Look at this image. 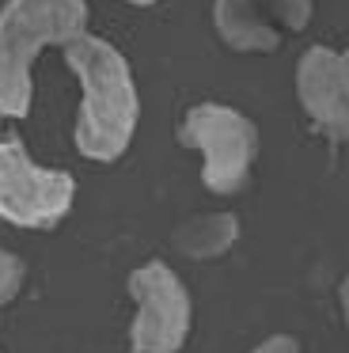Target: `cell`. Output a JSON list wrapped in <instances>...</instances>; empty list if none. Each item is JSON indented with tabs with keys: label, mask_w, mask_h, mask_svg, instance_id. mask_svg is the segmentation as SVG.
Listing matches in <instances>:
<instances>
[{
	"label": "cell",
	"mask_w": 349,
	"mask_h": 353,
	"mask_svg": "<svg viewBox=\"0 0 349 353\" xmlns=\"http://www.w3.org/2000/svg\"><path fill=\"white\" fill-rule=\"evenodd\" d=\"M23 281H27V262L15 251H4V247H0V307L19 296Z\"/></svg>",
	"instance_id": "9c48e42d"
},
{
	"label": "cell",
	"mask_w": 349,
	"mask_h": 353,
	"mask_svg": "<svg viewBox=\"0 0 349 353\" xmlns=\"http://www.w3.org/2000/svg\"><path fill=\"white\" fill-rule=\"evenodd\" d=\"M129 296L137 304L129 345L133 353H179L190 338L194 304L182 277L163 259L141 262L129 274Z\"/></svg>",
	"instance_id": "5b68a950"
},
{
	"label": "cell",
	"mask_w": 349,
	"mask_h": 353,
	"mask_svg": "<svg viewBox=\"0 0 349 353\" xmlns=\"http://www.w3.org/2000/svg\"><path fill=\"white\" fill-rule=\"evenodd\" d=\"M179 145L201 156V186L209 194H239L258 160V125L228 103H194L179 125Z\"/></svg>",
	"instance_id": "3957f363"
},
{
	"label": "cell",
	"mask_w": 349,
	"mask_h": 353,
	"mask_svg": "<svg viewBox=\"0 0 349 353\" xmlns=\"http://www.w3.org/2000/svg\"><path fill=\"white\" fill-rule=\"evenodd\" d=\"M250 353H303L300 342H296L292 334H270L266 342H258Z\"/></svg>",
	"instance_id": "30bf717a"
},
{
	"label": "cell",
	"mask_w": 349,
	"mask_h": 353,
	"mask_svg": "<svg viewBox=\"0 0 349 353\" xmlns=\"http://www.w3.org/2000/svg\"><path fill=\"white\" fill-rule=\"evenodd\" d=\"M239 232H243V224L235 213H197L186 224L174 228V247L186 259L209 262V259H220V254L232 251Z\"/></svg>",
	"instance_id": "ba28073f"
},
{
	"label": "cell",
	"mask_w": 349,
	"mask_h": 353,
	"mask_svg": "<svg viewBox=\"0 0 349 353\" xmlns=\"http://www.w3.org/2000/svg\"><path fill=\"white\" fill-rule=\"evenodd\" d=\"M88 34V0H8L0 8V114L27 118L34 57Z\"/></svg>",
	"instance_id": "7a4b0ae2"
},
{
	"label": "cell",
	"mask_w": 349,
	"mask_h": 353,
	"mask_svg": "<svg viewBox=\"0 0 349 353\" xmlns=\"http://www.w3.org/2000/svg\"><path fill=\"white\" fill-rule=\"evenodd\" d=\"M65 61L80 80V110H76V152L91 163H114L129 152L137 122H141V95L121 50L106 39L80 34L65 46Z\"/></svg>",
	"instance_id": "6da1fadb"
},
{
	"label": "cell",
	"mask_w": 349,
	"mask_h": 353,
	"mask_svg": "<svg viewBox=\"0 0 349 353\" xmlns=\"http://www.w3.org/2000/svg\"><path fill=\"white\" fill-rule=\"evenodd\" d=\"M76 201V179L68 171L30 160L23 141H0V221L15 228H57Z\"/></svg>",
	"instance_id": "277c9868"
},
{
	"label": "cell",
	"mask_w": 349,
	"mask_h": 353,
	"mask_svg": "<svg viewBox=\"0 0 349 353\" xmlns=\"http://www.w3.org/2000/svg\"><path fill=\"white\" fill-rule=\"evenodd\" d=\"M338 304H341V319H346V327H349V274H346V281H341V289H338Z\"/></svg>",
	"instance_id": "8fae6325"
},
{
	"label": "cell",
	"mask_w": 349,
	"mask_h": 353,
	"mask_svg": "<svg viewBox=\"0 0 349 353\" xmlns=\"http://www.w3.org/2000/svg\"><path fill=\"white\" fill-rule=\"evenodd\" d=\"M126 4H133V8H152V4H159V0H126Z\"/></svg>",
	"instance_id": "7c38bea8"
},
{
	"label": "cell",
	"mask_w": 349,
	"mask_h": 353,
	"mask_svg": "<svg viewBox=\"0 0 349 353\" xmlns=\"http://www.w3.org/2000/svg\"><path fill=\"white\" fill-rule=\"evenodd\" d=\"M315 0H212V27L235 54H273L308 31Z\"/></svg>",
	"instance_id": "8992f818"
},
{
	"label": "cell",
	"mask_w": 349,
	"mask_h": 353,
	"mask_svg": "<svg viewBox=\"0 0 349 353\" xmlns=\"http://www.w3.org/2000/svg\"><path fill=\"white\" fill-rule=\"evenodd\" d=\"M296 99L326 141H349V50H303L296 61Z\"/></svg>",
	"instance_id": "52a82bcc"
}]
</instances>
